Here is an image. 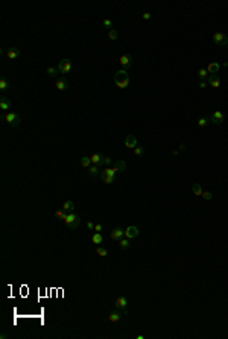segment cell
Wrapping results in <instances>:
<instances>
[{
	"label": "cell",
	"instance_id": "d6a6232c",
	"mask_svg": "<svg viewBox=\"0 0 228 339\" xmlns=\"http://www.w3.org/2000/svg\"><path fill=\"white\" fill-rule=\"evenodd\" d=\"M207 125H208V120L205 119V117H199V119H198V126L204 128V126H207Z\"/></svg>",
	"mask_w": 228,
	"mask_h": 339
},
{
	"label": "cell",
	"instance_id": "b9f144b4",
	"mask_svg": "<svg viewBox=\"0 0 228 339\" xmlns=\"http://www.w3.org/2000/svg\"><path fill=\"white\" fill-rule=\"evenodd\" d=\"M184 149H186V144H184V143H182V144H181V146H179V151H184Z\"/></svg>",
	"mask_w": 228,
	"mask_h": 339
},
{
	"label": "cell",
	"instance_id": "cb8c5ba5",
	"mask_svg": "<svg viewBox=\"0 0 228 339\" xmlns=\"http://www.w3.org/2000/svg\"><path fill=\"white\" fill-rule=\"evenodd\" d=\"M120 312H112V313H110V316H108V319L111 321V322H117V321H120Z\"/></svg>",
	"mask_w": 228,
	"mask_h": 339
},
{
	"label": "cell",
	"instance_id": "277c9868",
	"mask_svg": "<svg viewBox=\"0 0 228 339\" xmlns=\"http://www.w3.org/2000/svg\"><path fill=\"white\" fill-rule=\"evenodd\" d=\"M213 43L222 47H228V35L224 32H216L213 35Z\"/></svg>",
	"mask_w": 228,
	"mask_h": 339
},
{
	"label": "cell",
	"instance_id": "3957f363",
	"mask_svg": "<svg viewBox=\"0 0 228 339\" xmlns=\"http://www.w3.org/2000/svg\"><path fill=\"white\" fill-rule=\"evenodd\" d=\"M116 171H114L112 167H106L105 171H102L100 172V178H102V181L105 183V184H111V183H114V178H116Z\"/></svg>",
	"mask_w": 228,
	"mask_h": 339
},
{
	"label": "cell",
	"instance_id": "8992f818",
	"mask_svg": "<svg viewBox=\"0 0 228 339\" xmlns=\"http://www.w3.org/2000/svg\"><path fill=\"white\" fill-rule=\"evenodd\" d=\"M5 120L11 125V126H14V128H17L18 125H20V116L18 114H15V113H8L6 116H5Z\"/></svg>",
	"mask_w": 228,
	"mask_h": 339
},
{
	"label": "cell",
	"instance_id": "d6986e66",
	"mask_svg": "<svg viewBox=\"0 0 228 339\" xmlns=\"http://www.w3.org/2000/svg\"><path fill=\"white\" fill-rule=\"evenodd\" d=\"M9 108H11V101H9L8 98H2V99H0V110L6 111V110H9Z\"/></svg>",
	"mask_w": 228,
	"mask_h": 339
},
{
	"label": "cell",
	"instance_id": "60d3db41",
	"mask_svg": "<svg viewBox=\"0 0 228 339\" xmlns=\"http://www.w3.org/2000/svg\"><path fill=\"white\" fill-rule=\"evenodd\" d=\"M205 87H207V82H205V81H201V82H199V88H205Z\"/></svg>",
	"mask_w": 228,
	"mask_h": 339
},
{
	"label": "cell",
	"instance_id": "4dcf8cb0",
	"mask_svg": "<svg viewBox=\"0 0 228 339\" xmlns=\"http://www.w3.org/2000/svg\"><path fill=\"white\" fill-rule=\"evenodd\" d=\"M96 254H98L99 257H106V256H108V251H106V248L98 247V250H96Z\"/></svg>",
	"mask_w": 228,
	"mask_h": 339
},
{
	"label": "cell",
	"instance_id": "4316f807",
	"mask_svg": "<svg viewBox=\"0 0 228 339\" xmlns=\"http://www.w3.org/2000/svg\"><path fill=\"white\" fill-rule=\"evenodd\" d=\"M91 164H93V163H91V158H90V157H82V158H81V166H82V167H87V169H88Z\"/></svg>",
	"mask_w": 228,
	"mask_h": 339
},
{
	"label": "cell",
	"instance_id": "ab89813d",
	"mask_svg": "<svg viewBox=\"0 0 228 339\" xmlns=\"http://www.w3.org/2000/svg\"><path fill=\"white\" fill-rule=\"evenodd\" d=\"M143 18L145 20H151V14L149 12H143Z\"/></svg>",
	"mask_w": 228,
	"mask_h": 339
},
{
	"label": "cell",
	"instance_id": "ba28073f",
	"mask_svg": "<svg viewBox=\"0 0 228 339\" xmlns=\"http://www.w3.org/2000/svg\"><path fill=\"white\" fill-rule=\"evenodd\" d=\"M119 62H120V65L123 67V70H126V68H129L131 65H132V56L131 55H128V53H125V55H122L120 58H119Z\"/></svg>",
	"mask_w": 228,
	"mask_h": 339
},
{
	"label": "cell",
	"instance_id": "ffe728a7",
	"mask_svg": "<svg viewBox=\"0 0 228 339\" xmlns=\"http://www.w3.org/2000/svg\"><path fill=\"white\" fill-rule=\"evenodd\" d=\"M198 76H199L201 81H205V79H208L210 73H208L207 68H199V70H198Z\"/></svg>",
	"mask_w": 228,
	"mask_h": 339
},
{
	"label": "cell",
	"instance_id": "8fae6325",
	"mask_svg": "<svg viewBox=\"0 0 228 339\" xmlns=\"http://www.w3.org/2000/svg\"><path fill=\"white\" fill-rule=\"evenodd\" d=\"M125 146L126 148H129V149H134L135 146H137V137L135 135H126V138H125Z\"/></svg>",
	"mask_w": 228,
	"mask_h": 339
},
{
	"label": "cell",
	"instance_id": "44dd1931",
	"mask_svg": "<svg viewBox=\"0 0 228 339\" xmlns=\"http://www.w3.org/2000/svg\"><path fill=\"white\" fill-rule=\"evenodd\" d=\"M192 192H193V195H196V196H202V187H201V184L199 183H195L192 186Z\"/></svg>",
	"mask_w": 228,
	"mask_h": 339
},
{
	"label": "cell",
	"instance_id": "d4e9b609",
	"mask_svg": "<svg viewBox=\"0 0 228 339\" xmlns=\"http://www.w3.org/2000/svg\"><path fill=\"white\" fill-rule=\"evenodd\" d=\"M102 157H104L102 154H93L90 158H91V163H93V164H98V166H99L100 161H102Z\"/></svg>",
	"mask_w": 228,
	"mask_h": 339
},
{
	"label": "cell",
	"instance_id": "ac0fdd59",
	"mask_svg": "<svg viewBox=\"0 0 228 339\" xmlns=\"http://www.w3.org/2000/svg\"><path fill=\"white\" fill-rule=\"evenodd\" d=\"M64 211H67V213H73V208H75V204H73V201H65L64 204H62V207H61Z\"/></svg>",
	"mask_w": 228,
	"mask_h": 339
},
{
	"label": "cell",
	"instance_id": "e0dca14e",
	"mask_svg": "<svg viewBox=\"0 0 228 339\" xmlns=\"http://www.w3.org/2000/svg\"><path fill=\"white\" fill-rule=\"evenodd\" d=\"M219 68H220V65H219L218 62H210V64H208V67H207V70H208V73H210V75H218Z\"/></svg>",
	"mask_w": 228,
	"mask_h": 339
},
{
	"label": "cell",
	"instance_id": "6da1fadb",
	"mask_svg": "<svg viewBox=\"0 0 228 339\" xmlns=\"http://www.w3.org/2000/svg\"><path fill=\"white\" fill-rule=\"evenodd\" d=\"M114 82H116V85L119 87V88H126L128 85H129V75H128V71L126 70H117L116 71V75H114Z\"/></svg>",
	"mask_w": 228,
	"mask_h": 339
},
{
	"label": "cell",
	"instance_id": "f1b7e54d",
	"mask_svg": "<svg viewBox=\"0 0 228 339\" xmlns=\"http://www.w3.org/2000/svg\"><path fill=\"white\" fill-rule=\"evenodd\" d=\"M58 71H59V70H58L56 67H49V68H47V75H49L50 78H56V76H58Z\"/></svg>",
	"mask_w": 228,
	"mask_h": 339
},
{
	"label": "cell",
	"instance_id": "603a6c76",
	"mask_svg": "<svg viewBox=\"0 0 228 339\" xmlns=\"http://www.w3.org/2000/svg\"><path fill=\"white\" fill-rule=\"evenodd\" d=\"M88 175H90V177H96V175H99L98 164H91V166L88 167Z\"/></svg>",
	"mask_w": 228,
	"mask_h": 339
},
{
	"label": "cell",
	"instance_id": "30bf717a",
	"mask_svg": "<svg viewBox=\"0 0 228 339\" xmlns=\"http://www.w3.org/2000/svg\"><path fill=\"white\" fill-rule=\"evenodd\" d=\"M126 307H128V300L126 297H119L116 300V309L117 310H122V312H126Z\"/></svg>",
	"mask_w": 228,
	"mask_h": 339
},
{
	"label": "cell",
	"instance_id": "4fadbf2b",
	"mask_svg": "<svg viewBox=\"0 0 228 339\" xmlns=\"http://www.w3.org/2000/svg\"><path fill=\"white\" fill-rule=\"evenodd\" d=\"M56 90L58 91H65L67 88H68V81L65 79V78H59L58 81H56Z\"/></svg>",
	"mask_w": 228,
	"mask_h": 339
},
{
	"label": "cell",
	"instance_id": "9a60e30c",
	"mask_svg": "<svg viewBox=\"0 0 228 339\" xmlns=\"http://www.w3.org/2000/svg\"><path fill=\"white\" fill-rule=\"evenodd\" d=\"M6 56H8L9 59L18 58V56H20V50L17 49V47H9V50L6 52Z\"/></svg>",
	"mask_w": 228,
	"mask_h": 339
},
{
	"label": "cell",
	"instance_id": "83f0119b",
	"mask_svg": "<svg viewBox=\"0 0 228 339\" xmlns=\"http://www.w3.org/2000/svg\"><path fill=\"white\" fill-rule=\"evenodd\" d=\"M108 38H110L111 41H116V40L119 38V32H117L116 29H111V31L108 32Z\"/></svg>",
	"mask_w": 228,
	"mask_h": 339
},
{
	"label": "cell",
	"instance_id": "7a4b0ae2",
	"mask_svg": "<svg viewBox=\"0 0 228 339\" xmlns=\"http://www.w3.org/2000/svg\"><path fill=\"white\" fill-rule=\"evenodd\" d=\"M64 222H65V225H67L68 228L75 230V228H78L79 224H81V217H79L76 213H68L67 217L64 219Z\"/></svg>",
	"mask_w": 228,
	"mask_h": 339
},
{
	"label": "cell",
	"instance_id": "f546056e",
	"mask_svg": "<svg viewBox=\"0 0 228 339\" xmlns=\"http://www.w3.org/2000/svg\"><path fill=\"white\" fill-rule=\"evenodd\" d=\"M111 163H112L111 157H108V155H104V157H102V161H100V164H99V166H105V167H106V166H110Z\"/></svg>",
	"mask_w": 228,
	"mask_h": 339
},
{
	"label": "cell",
	"instance_id": "d590c367",
	"mask_svg": "<svg viewBox=\"0 0 228 339\" xmlns=\"http://www.w3.org/2000/svg\"><path fill=\"white\" fill-rule=\"evenodd\" d=\"M143 154H145V149H143V148H139V146L134 148V155H135V157H142Z\"/></svg>",
	"mask_w": 228,
	"mask_h": 339
},
{
	"label": "cell",
	"instance_id": "e575fe53",
	"mask_svg": "<svg viewBox=\"0 0 228 339\" xmlns=\"http://www.w3.org/2000/svg\"><path fill=\"white\" fill-rule=\"evenodd\" d=\"M8 87H9V84H8V81H6L5 78H2V79H0V90H2V91H5V90H6Z\"/></svg>",
	"mask_w": 228,
	"mask_h": 339
},
{
	"label": "cell",
	"instance_id": "7bdbcfd3",
	"mask_svg": "<svg viewBox=\"0 0 228 339\" xmlns=\"http://www.w3.org/2000/svg\"><path fill=\"white\" fill-rule=\"evenodd\" d=\"M224 67H228V61H225V62H224Z\"/></svg>",
	"mask_w": 228,
	"mask_h": 339
},
{
	"label": "cell",
	"instance_id": "52a82bcc",
	"mask_svg": "<svg viewBox=\"0 0 228 339\" xmlns=\"http://www.w3.org/2000/svg\"><path fill=\"white\" fill-rule=\"evenodd\" d=\"M210 120H212V123H214V125H222L224 120H225V114H224L222 111L218 110V111H214V113L212 114Z\"/></svg>",
	"mask_w": 228,
	"mask_h": 339
},
{
	"label": "cell",
	"instance_id": "7402d4cb",
	"mask_svg": "<svg viewBox=\"0 0 228 339\" xmlns=\"http://www.w3.org/2000/svg\"><path fill=\"white\" fill-rule=\"evenodd\" d=\"M91 242H93L94 245H99V244H102V242H104V237H102V234H100V233H94L93 236H91Z\"/></svg>",
	"mask_w": 228,
	"mask_h": 339
},
{
	"label": "cell",
	"instance_id": "1f68e13d",
	"mask_svg": "<svg viewBox=\"0 0 228 339\" xmlns=\"http://www.w3.org/2000/svg\"><path fill=\"white\" fill-rule=\"evenodd\" d=\"M55 214H56V217H59V219H62V221H64L65 217H67V214H68V213H67V211H64V210L61 208V210H56V211H55Z\"/></svg>",
	"mask_w": 228,
	"mask_h": 339
},
{
	"label": "cell",
	"instance_id": "7c38bea8",
	"mask_svg": "<svg viewBox=\"0 0 228 339\" xmlns=\"http://www.w3.org/2000/svg\"><path fill=\"white\" fill-rule=\"evenodd\" d=\"M208 85H212L213 88H219L220 87V76L219 75H210L208 76Z\"/></svg>",
	"mask_w": 228,
	"mask_h": 339
},
{
	"label": "cell",
	"instance_id": "74e56055",
	"mask_svg": "<svg viewBox=\"0 0 228 339\" xmlns=\"http://www.w3.org/2000/svg\"><path fill=\"white\" fill-rule=\"evenodd\" d=\"M87 228L88 230H94V224L91 222V221H87Z\"/></svg>",
	"mask_w": 228,
	"mask_h": 339
},
{
	"label": "cell",
	"instance_id": "9c48e42d",
	"mask_svg": "<svg viewBox=\"0 0 228 339\" xmlns=\"http://www.w3.org/2000/svg\"><path fill=\"white\" fill-rule=\"evenodd\" d=\"M125 236H126V239H135L137 236H139V228L137 227H134V225H129L126 230H125Z\"/></svg>",
	"mask_w": 228,
	"mask_h": 339
},
{
	"label": "cell",
	"instance_id": "8d00e7d4",
	"mask_svg": "<svg viewBox=\"0 0 228 339\" xmlns=\"http://www.w3.org/2000/svg\"><path fill=\"white\" fill-rule=\"evenodd\" d=\"M202 198L205 201H210V199H213V193L212 192H202Z\"/></svg>",
	"mask_w": 228,
	"mask_h": 339
},
{
	"label": "cell",
	"instance_id": "836d02e7",
	"mask_svg": "<svg viewBox=\"0 0 228 339\" xmlns=\"http://www.w3.org/2000/svg\"><path fill=\"white\" fill-rule=\"evenodd\" d=\"M102 26H104L105 29H110V31H111V26H112V21H111L110 18H105V20L102 21Z\"/></svg>",
	"mask_w": 228,
	"mask_h": 339
},
{
	"label": "cell",
	"instance_id": "5bb4252c",
	"mask_svg": "<svg viewBox=\"0 0 228 339\" xmlns=\"http://www.w3.org/2000/svg\"><path fill=\"white\" fill-rule=\"evenodd\" d=\"M123 234H125V231H123L122 228H114V230L111 231V239L116 240V242H119V240L123 237Z\"/></svg>",
	"mask_w": 228,
	"mask_h": 339
},
{
	"label": "cell",
	"instance_id": "2e32d148",
	"mask_svg": "<svg viewBox=\"0 0 228 339\" xmlns=\"http://www.w3.org/2000/svg\"><path fill=\"white\" fill-rule=\"evenodd\" d=\"M112 169H114L116 172H123L125 169H126V163H125L123 160H119V161L114 163V167H112Z\"/></svg>",
	"mask_w": 228,
	"mask_h": 339
},
{
	"label": "cell",
	"instance_id": "f35d334b",
	"mask_svg": "<svg viewBox=\"0 0 228 339\" xmlns=\"http://www.w3.org/2000/svg\"><path fill=\"white\" fill-rule=\"evenodd\" d=\"M94 230H96V233H100V231H102V225H100V224L94 225Z\"/></svg>",
	"mask_w": 228,
	"mask_h": 339
},
{
	"label": "cell",
	"instance_id": "5b68a950",
	"mask_svg": "<svg viewBox=\"0 0 228 339\" xmlns=\"http://www.w3.org/2000/svg\"><path fill=\"white\" fill-rule=\"evenodd\" d=\"M58 70H59V73H70V70H72V61L68 59V58L61 59L59 64H58Z\"/></svg>",
	"mask_w": 228,
	"mask_h": 339
},
{
	"label": "cell",
	"instance_id": "484cf974",
	"mask_svg": "<svg viewBox=\"0 0 228 339\" xmlns=\"http://www.w3.org/2000/svg\"><path fill=\"white\" fill-rule=\"evenodd\" d=\"M119 247H120L122 250H128V248L131 247L129 239H120V240H119Z\"/></svg>",
	"mask_w": 228,
	"mask_h": 339
}]
</instances>
